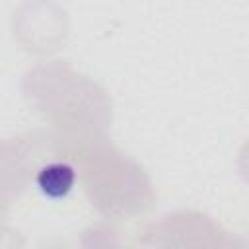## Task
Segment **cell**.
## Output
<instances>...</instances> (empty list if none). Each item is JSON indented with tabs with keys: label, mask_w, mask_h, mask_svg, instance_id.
Instances as JSON below:
<instances>
[{
	"label": "cell",
	"mask_w": 249,
	"mask_h": 249,
	"mask_svg": "<svg viewBox=\"0 0 249 249\" xmlns=\"http://www.w3.org/2000/svg\"><path fill=\"white\" fill-rule=\"evenodd\" d=\"M74 181H76L74 169L66 163H51V165L43 167L37 177L41 191L51 198L66 196L68 191L72 189Z\"/></svg>",
	"instance_id": "obj_1"
}]
</instances>
